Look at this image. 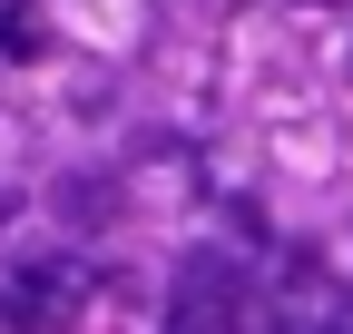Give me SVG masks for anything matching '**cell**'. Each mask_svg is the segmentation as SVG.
Returning <instances> with one entry per match:
<instances>
[{
  "instance_id": "cell-1",
  "label": "cell",
  "mask_w": 353,
  "mask_h": 334,
  "mask_svg": "<svg viewBox=\"0 0 353 334\" xmlns=\"http://www.w3.org/2000/svg\"><path fill=\"white\" fill-rule=\"evenodd\" d=\"M167 334H255V285L226 246H187L167 275Z\"/></svg>"
},
{
  "instance_id": "cell-2",
  "label": "cell",
  "mask_w": 353,
  "mask_h": 334,
  "mask_svg": "<svg viewBox=\"0 0 353 334\" xmlns=\"http://www.w3.org/2000/svg\"><path fill=\"white\" fill-rule=\"evenodd\" d=\"M88 305V266L79 256H30L10 285H0V324L10 334H69Z\"/></svg>"
},
{
  "instance_id": "cell-3",
  "label": "cell",
  "mask_w": 353,
  "mask_h": 334,
  "mask_svg": "<svg viewBox=\"0 0 353 334\" xmlns=\"http://www.w3.org/2000/svg\"><path fill=\"white\" fill-rule=\"evenodd\" d=\"M343 295L353 285H334L324 256H294L285 285H275V305H265V334H343Z\"/></svg>"
},
{
  "instance_id": "cell-4",
  "label": "cell",
  "mask_w": 353,
  "mask_h": 334,
  "mask_svg": "<svg viewBox=\"0 0 353 334\" xmlns=\"http://www.w3.org/2000/svg\"><path fill=\"white\" fill-rule=\"evenodd\" d=\"M0 39H10V59H39L50 50V20L39 10H0Z\"/></svg>"
},
{
  "instance_id": "cell-5",
  "label": "cell",
  "mask_w": 353,
  "mask_h": 334,
  "mask_svg": "<svg viewBox=\"0 0 353 334\" xmlns=\"http://www.w3.org/2000/svg\"><path fill=\"white\" fill-rule=\"evenodd\" d=\"M343 334H353V295H343Z\"/></svg>"
},
{
  "instance_id": "cell-6",
  "label": "cell",
  "mask_w": 353,
  "mask_h": 334,
  "mask_svg": "<svg viewBox=\"0 0 353 334\" xmlns=\"http://www.w3.org/2000/svg\"><path fill=\"white\" fill-rule=\"evenodd\" d=\"M0 226H10V197H0Z\"/></svg>"
},
{
  "instance_id": "cell-7",
  "label": "cell",
  "mask_w": 353,
  "mask_h": 334,
  "mask_svg": "<svg viewBox=\"0 0 353 334\" xmlns=\"http://www.w3.org/2000/svg\"><path fill=\"white\" fill-rule=\"evenodd\" d=\"M0 59H10V39H0Z\"/></svg>"
}]
</instances>
